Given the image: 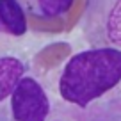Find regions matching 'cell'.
Masks as SVG:
<instances>
[{"label": "cell", "mask_w": 121, "mask_h": 121, "mask_svg": "<svg viewBox=\"0 0 121 121\" xmlns=\"http://www.w3.org/2000/svg\"><path fill=\"white\" fill-rule=\"evenodd\" d=\"M121 82V50L89 48L66 62L59 78V93L68 103L87 107Z\"/></svg>", "instance_id": "6da1fadb"}, {"label": "cell", "mask_w": 121, "mask_h": 121, "mask_svg": "<svg viewBox=\"0 0 121 121\" xmlns=\"http://www.w3.org/2000/svg\"><path fill=\"white\" fill-rule=\"evenodd\" d=\"M82 32L93 48L121 50V0H87Z\"/></svg>", "instance_id": "7a4b0ae2"}, {"label": "cell", "mask_w": 121, "mask_h": 121, "mask_svg": "<svg viewBox=\"0 0 121 121\" xmlns=\"http://www.w3.org/2000/svg\"><path fill=\"white\" fill-rule=\"evenodd\" d=\"M11 112L16 121H46L50 100L34 77H23L11 96Z\"/></svg>", "instance_id": "3957f363"}, {"label": "cell", "mask_w": 121, "mask_h": 121, "mask_svg": "<svg viewBox=\"0 0 121 121\" xmlns=\"http://www.w3.org/2000/svg\"><path fill=\"white\" fill-rule=\"evenodd\" d=\"M25 77V66L20 59L11 55L0 57V103L11 98L20 80Z\"/></svg>", "instance_id": "277c9868"}, {"label": "cell", "mask_w": 121, "mask_h": 121, "mask_svg": "<svg viewBox=\"0 0 121 121\" xmlns=\"http://www.w3.org/2000/svg\"><path fill=\"white\" fill-rule=\"evenodd\" d=\"M0 25L13 36L27 32V18L18 0H0Z\"/></svg>", "instance_id": "5b68a950"}, {"label": "cell", "mask_w": 121, "mask_h": 121, "mask_svg": "<svg viewBox=\"0 0 121 121\" xmlns=\"http://www.w3.org/2000/svg\"><path fill=\"white\" fill-rule=\"evenodd\" d=\"M73 0H36V14L43 18H57L69 11Z\"/></svg>", "instance_id": "8992f818"}, {"label": "cell", "mask_w": 121, "mask_h": 121, "mask_svg": "<svg viewBox=\"0 0 121 121\" xmlns=\"http://www.w3.org/2000/svg\"><path fill=\"white\" fill-rule=\"evenodd\" d=\"M0 27H2V25H0Z\"/></svg>", "instance_id": "52a82bcc"}]
</instances>
